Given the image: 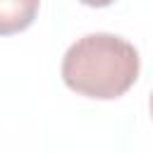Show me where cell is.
<instances>
[{
	"instance_id": "cell-1",
	"label": "cell",
	"mask_w": 153,
	"mask_h": 153,
	"mask_svg": "<svg viewBox=\"0 0 153 153\" xmlns=\"http://www.w3.org/2000/svg\"><path fill=\"white\" fill-rule=\"evenodd\" d=\"M139 50L115 33H86L74 41L62 57V81L79 96L115 100L139 79Z\"/></svg>"
},
{
	"instance_id": "cell-2",
	"label": "cell",
	"mask_w": 153,
	"mask_h": 153,
	"mask_svg": "<svg viewBox=\"0 0 153 153\" xmlns=\"http://www.w3.org/2000/svg\"><path fill=\"white\" fill-rule=\"evenodd\" d=\"M41 0H0V36L29 29L38 14Z\"/></svg>"
},
{
	"instance_id": "cell-3",
	"label": "cell",
	"mask_w": 153,
	"mask_h": 153,
	"mask_svg": "<svg viewBox=\"0 0 153 153\" xmlns=\"http://www.w3.org/2000/svg\"><path fill=\"white\" fill-rule=\"evenodd\" d=\"M81 5H88V7H108V5H112L115 0H79Z\"/></svg>"
},
{
	"instance_id": "cell-4",
	"label": "cell",
	"mask_w": 153,
	"mask_h": 153,
	"mask_svg": "<svg viewBox=\"0 0 153 153\" xmlns=\"http://www.w3.org/2000/svg\"><path fill=\"white\" fill-rule=\"evenodd\" d=\"M148 108H151V117H153V93H151V100H148Z\"/></svg>"
}]
</instances>
